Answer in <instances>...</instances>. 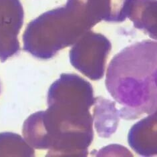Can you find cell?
Wrapping results in <instances>:
<instances>
[{
    "mask_svg": "<svg viewBox=\"0 0 157 157\" xmlns=\"http://www.w3.org/2000/svg\"><path fill=\"white\" fill-rule=\"evenodd\" d=\"M93 122L99 136L108 138L117 129L119 122V110L113 101L102 97L95 98Z\"/></svg>",
    "mask_w": 157,
    "mask_h": 157,
    "instance_id": "52a82bcc",
    "label": "cell"
},
{
    "mask_svg": "<svg viewBox=\"0 0 157 157\" xmlns=\"http://www.w3.org/2000/svg\"><path fill=\"white\" fill-rule=\"evenodd\" d=\"M157 43L144 40L122 50L112 59L106 86L122 106L120 117L135 120L156 112Z\"/></svg>",
    "mask_w": 157,
    "mask_h": 157,
    "instance_id": "3957f363",
    "label": "cell"
},
{
    "mask_svg": "<svg viewBox=\"0 0 157 157\" xmlns=\"http://www.w3.org/2000/svg\"><path fill=\"white\" fill-rule=\"evenodd\" d=\"M156 0H134L128 17L134 27L156 39Z\"/></svg>",
    "mask_w": 157,
    "mask_h": 157,
    "instance_id": "ba28073f",
    "label": "cell"
},
{
    "mask_svg": "<svg viewBox=\"0 0 157 157\" xmlns=\"http://www.w3.org/2000/svg\"><path fill=\"white\" fill-rule=\"evenodd\" d=\"M115 12V0H68L27 25L24 50L38 59H50L101 21L113 22Z\"/></svg>",
    "mask_w": 157,
    "mask_h": 157,
    "instance_id": "7a4b0ae2",
    "label": "cell"
},
{
    "mask_svg": "<svg viewBox=\"0 0 157 157\" xmlns=\"http://www.w3.org/2000/svg\"><path fill=\"white\" fill-rule=\"evenodd\" d=\"M34 155V148L19 134L13 132L0 133V156Z\"/></svg>",
    "mask_w": 157,
    "mask_h": 157,
    "instance_id": "9c48e42d",
    "label": "cell"
},
{
    "mask_svg": "<svg viewBox=\"0 0 157 157\" xmlns=\"http://www.w3.org/2000/svg\"><path fill=\"white\" fill-rule=\"evenodd\" d=\"M95 98L90 83L74 74H62L50 86L46 111L33 113L23 126L25 140L47 156H86L94 138L90 109Z\"/></svg>",
    "mask_w": 157,
    "mask_h": 157,
    "instance_id": "6da1fadb",
    "label": "cell"
},
{
    "mask_svg": "<svg viewBox=\"0 0 157 157\" xmlns=\"http://www.w3.org/2000/svg\"><path fill=\"white\" fill-rule=\"evenodd\" d=\"M24 20L20 0H0V60L2 62L20 52L18 35Z\"/></svg>",
    "mask_w": 157,
    "mask_h": 157,
    "instance_id": "5b68a950",
    "label": "cell"
},
{
    "mask_svg": "<svg viewBox=\"0 0 157 157\" xmlns=\"http://www.w3.org/2000/svg\"><path fill=\"white\" fill-rule=\"evenodd\" d=\"M118 152L121 154L122 156H132V155L129 152L128 149L123 147L122 145H108L106 148H103L102 150L100 151V153H98L97 156H107V155L109 152ZM112 154V155H113Z\"/></svg>",
    "mask_w": 157,
    "mask_h": 157,
    "instance_id": "30bf717a",
    "label": "cell"
},
{
    "mask_svg": "<svg viewBox=\"0 0 157 157\" xmlns=\"http://www.w3.org/2000/svg\"><path fill=\"white\" fill-rule=\"evenodd\" d=\"M128 144L139 155H156V112L138 122L130 129Z\"/></svg>",
    "mask_w": 157,
    "mask_h": 157,
    "instance_id": "8992f818",
    "label": "cell"
},
{
    "mask_svg": "<svg viewBox=\"0 0 157 157\" xmlns=\"http://www.w3.org/2000/svg\"><path fill=\"white\" fill-rule=\"evenodd\" d=\"M111 50V44L101 33L90 30L72 45L70 51L72 65L92 80L102 78Z\"/></svg>",
    "mask_w": 157,
    "mask_h": 157,
    "instance_id": "277c9868",
    "label": "cell"
}]
</instances>
